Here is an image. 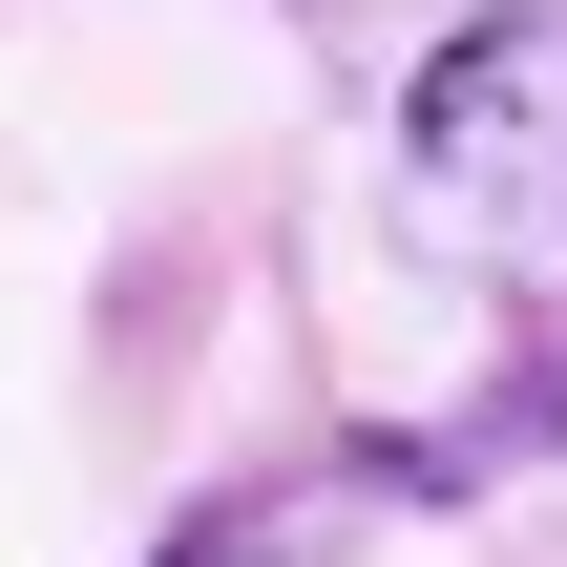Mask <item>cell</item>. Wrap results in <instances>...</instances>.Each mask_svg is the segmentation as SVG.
Returning a JSON list of instances; mask_svg holds the SVG:
<instances>
[{
	"label": "cell",
	"mask_w": 567,
	"mask_h": 567,
	"mask_svg": "<svg viewBox=\"0 0 567 567\" xmlns=\"http://www.w3.org/2000/svg\"><path fill=\"white\" fill-rule=\"evenodd\" d=\"M147 567H295V505H252V484H231V505H189Z\"/></svg>",
	"instance_id": "7a4b0ae2"
},
{
	"label": "cell",
	"mask_w": 567,
	"mask_h": 567,
	"mask_svg": "<svg viewBox=\"0 0 567 567\" xmlns=\"http://www.w3.org/2000/svg\"><path fill=\"white\" fill-rule=\"evenodd\" d=\"M400 168H421V231L547 274V358H567V0L442 21V63L400 84Z\"/></svg>",
	"instance_id": "6da1fadb"
}]
</instances>
